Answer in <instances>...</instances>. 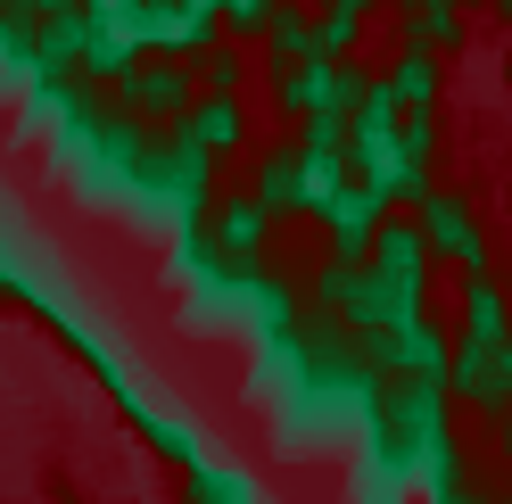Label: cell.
<instances>
[{"instance_id":"13","label":"cell","mask_w":512,"mask_h":504,"mask_svg":"<svg viewBox=\"0 0 512 504\" xmlns=\"http://www.w3.org/2000/svg\"><path fill=\"white\" fill-rule=\"evenodd\" d=\"M504 25H512V0H504Z\"/></svg>"},{"instance_id":"9","label":"cell","mask_w":512,"mask_h":504,"mask_svg":"<svg viewBox=\"0 0 512 504\" xmlns=\"http://www.w3.org/2000/svg\"><path fill=\"white\" fill-rule=\"evenodd\" d=\"M413 42H430V50L455 42V0H422V17H413Z\"/></svg>"},{"instance_id":"6","label":"cell","mask_w":512,"mask_h":504,"mask_svg":"<svg viewBox=\"0 0 512 504\" xmlns=\"http://www.w3.org/2000/svg\"><path fill=\"white\" fill-rule=\"evenodd\" d=\"M380 91H389L397 108H413V100H438V50H430V42L397 50V67H389V83H380Z\"/></svg>"},{"instance_id":"4","label":"cell","mask_w":512,"mask_h":504,"mask_svg":"<svg viewBox=\"0 0 512 504\" xmlns=\"http://www.w3.org/2000/svg\"><path fill=\"white\" fill-rule=\"evenodd\" d=\"M256 207H265V215L314 207V166H306V149H273L265 166H256Z\"/></svg>"},{"instance_id":"8","label":"cell","mask_w":512,"mask_h":504,"mask_svg":"<svg viewBox=\"0 0 512 504\" xmlns=\"http://www.w3.org/2000/svg\"><path fill=\"white\" fill-rule=\"evenodd\" d=\"M364 17H372V0H331V9H323V17H314V42H323V50L339 58L347 42H356V34H364Z\"/></svg>"},{"instance_id":"1","label":"cell","mask_w":512,"mask_h":504,"mask_svg":"<svg viewBox=\"0 0 512 504\" xmlns=\"http://www.w3.org/2000/svg\"><path fill=\"white\" fill-rule=\"evenodd\" d=\"M455 389L479 405V414H504V405H512V339L463 331L455 339Z\"/></svg>"},{"instance_id":"11","label":"cell","mask_w":512,"mask_h":504,"mask_svg":"<svg viewBox=\"0 0 512 504\" xmlns=\"http://www.w3.org/2000/svg\"><path fill=\"white\" fill-rule=\"evenodd\" d=\"M240 83V58L232 50H207V91H232Z\"/></svg>"},{"instance_id":"12","label":"cell","mask_w":512,"mask_h":504,"mask_svg":"<svg viewBox=\"0 0 512 504\" xmlns=\"http://www.w3.org/2000/svg\"><path fill=\"white\" fill-rule=\"evenodd\" d=\"M182 9H190V17H215V0H182Z\"/></svg>"},{"instance_id":"10","label":"cell","mask_w":512,"mask_h":504,"mask_svg":"<svg viewBox=\"0 0 512 504\" xmlns=\"http://www.w3.org/2000/svg\"><path fill=\"white\" fill-rule=\"evenodd\" d=\"M215 9H223V17H232V25H240V34H265V0H215Z\"/></svg>"},{"instance_id":"7","label":"cell","mask_w":512,"mask_h":504,"mask_svg":"<svg viewBox=\"0 0 512 504\" xmlns=\"http://www.w3.org/2000/svg\"><path fill=\"white\" fill-rule=\"evenodd\" d=\"M265 42H273V58H314L323 42H314V17H298V9H265Z\"/></svg>"},{"instance_id":"2","label":"cell","mask_w":512,"mask_h":504,"mask_svg":"<svg viewBox=\"0 0 512 504\" xmlns=\"http://www.w3.org/2000/svg\"><path fill=\"white\" fill-rule=\"evenodd\" d=\"M124 108H133L141 124H174L190 100H199V83H190V67H174V58H149V67H124Z\"/></svg>"},{"instance_id":"3","label":"cell","mask_w":512,"mask_h":504,"mask_svg":"<svg viewBox=\"0 0 512 504\" xmlns=\"http://www.w3.org/2000/svg\"><path fill=\"white\" fill-rule=\"evenodd\" d=\"M422 248H430V257H446V265H463V273L488 265V240H479L471 207H463L455 191H430V199H422Z\"/></svg>"},{"instance_id":"5","label":"cell","mask_w":512,"mask_h":504,"mask_svg":"<svg viewBox=\"0 0 512 504\" xmlns=\"http://www.w3.org/2000/svg\"><path fill=\"white\" fill-rule=\"evenodd\" d=\"M174 124L215 157V149H232V141H240V100H232V91H207V100H190Z\"/></svg>"}]
</instances>
